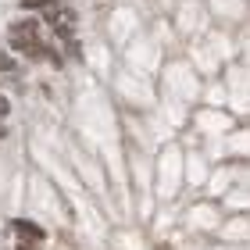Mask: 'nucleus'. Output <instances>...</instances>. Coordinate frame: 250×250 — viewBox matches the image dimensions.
<instances>
[{"label":"nucleus","instance_id":"obj_6","mask_svg":"<svg viewBox=\"0 0 250 250\" xmlns=\"http://www.w3.org/2000/svg\"><path fill=\"white\" fill-rule=\"evenodd\" d=\"M18 250H43V247H36V243H18Z\"/></svg>","mask_w":250,"mask_h":250},{"label":"nucleus","instance_id":"obj_4","mask_svg":"<svg viewBox=\"0 0 250 250\" xmlns=\"http://www.w3.org/2000/svg\"><path fill=\"white\" fill-rule=\"evenodd\" d=\"M0 72H15V58H7V54H0Z\"/></svg>","mask_w":250,"mask_h":250},{"label":"nucleus","instance_id":"obj_7","mask_svg":"<svg viewBox=\"0 0 250 250\" xmlns=\"http://www.w3.org/2000/svg\"><path fill=\"white\" fill-rule=\"evenodd\" d=\"M0 136H4V122H0Z\"/></svg>","mask_w":250,"mask_h":250},{"label":"nucleus","instance_id":"obj_3","mask_svg":"<svg viewBox=\"0 0 250 250\" xmlns=\"http://www.w3.org/2000/svg\"><path fill=\"white\" fill-rule=\"evenodd\" d=\"M11 36H21V40H32V36H40V21H36V18H21V21H11Z\"/></svg>","mask_w":250,"mask_h":250},{"label":"nucleus","instance_id":"obj_1","mask_svg":"<svg viewBox=\"0 0 250 250\" xmlns=\"http://www.w3.org/2000/svg\"><path fill=\"white\" fill-rule=\"evenodd\" d=\"M43 15H47V21L54 25V32H58L61 40H72V32H75V11H72V7H58V4H50L47 11H43Z\"/></svg>","mask_w":250,"mask_h":250},{"label":"nucleus","instance_id":"obj_5","mask_svg":"<svg viewBox=\"0 0 250 250\" xmlns=\"http://www.w3.org/2000/svg\"><path fill=\"white\" fill-rule=\"evenodd\" d=\"M7 115H11V100L0 97V118H7Z\"/></svg>","mask_w":250,"mask_h":250},{"label":"nucleus","instance_id":"obj_2","mask_svg":"<svg viewBox=\"0 0 250 250\" xmlns=\"http://www.w3.org/2000/svg\"><path fill=\"white\" fill-rule=\"evenodd\" d=\"M11 229L18 232L21 243H36V247H43V240H47V232H43L36 222H29V218H15V222H11Z\"/></svg>","mask_w":250,"mask_h":250}]
</instances>
